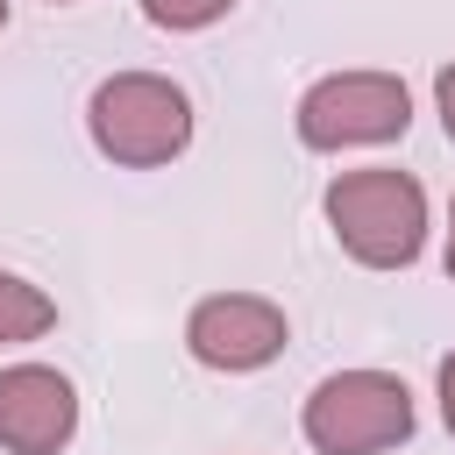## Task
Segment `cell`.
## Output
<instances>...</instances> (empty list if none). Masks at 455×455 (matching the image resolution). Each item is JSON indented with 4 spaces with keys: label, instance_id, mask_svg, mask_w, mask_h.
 <instances>
[{
    "label": "cell",
    "instance_id": "obj_13",
    "mask_svg": "<svg viewBox=\"0 0 455 455\" xmlns=\"http://www.w3.org/2000/svg\"><path fill=\"white\" fill-rule=\"evenodd\" d=\"M57 7H64V0H57Z\"/></svg>",
    "mask_w": 455,
    "mask_h": 455
},
{
    "label": "cell",
    "instance_id": "obj_6",
    "mask_svg": "<svg viewBox=\"0 0 455 455\" xmlns=\"http://www.w3.org/2000/svg\"><path fill=\"white\" fill-rule=\"evenodd\" d=\"M78 434V391L50 363L0 370V448L7 455H57Z\"/></svg>",
    "mask_w": 455,
    "mask_h": 455
},
{
    "label": "cell",
    "instance_id": "obj_12",
    "mask_svg": "<svg viewBox=\"0 0 455 455\" xmlns=\"http://www.w3.org/2000/svg\"><path fill=\"white\" fill-rule=\"evenodd\" d=\"M0 28H7V0H0Z\"/></svg>",
    "mask_w": 455,
    "mask_h": 455
},
{
    "label": "cell",
    "instance_id": "obj_9",
    "mask_svg": "<svg viewBox=\"0 0 455 455\" xmlns=\"http://www.w3.org/2000/svg\"><path fill=\"white\" fill-rule=\"evenodd\" d=\"M434 107H441V128H448V142H455V64L434 71Z\"/></svg>",
    "mask_w": 455,
    "mask_h": 455
},
{
    "label": "cell",
    "instance_id": "obj_8",
    "mask_svg": "<svg viewBox=\"0 0 455 455\" xmlns=\"http://www.w3.org/2000/svg\"><path fill=\"white\" fill-rule=\"evenodd\" d=\"M235 0H142V14L156 21V28H171V36H192V28H213L220 14H228Z\"/></svg>",
    "mask_w": 455,
    "mask_h": 455
},
{
    "label": "cell",
    "instance_id": "obj_2",
    "mask_svg": "<svg viewBox=\"0 0 455 455\" xmlns=\"http://www.w3.org/2000/svg\"><path fill=\"white\" fill-rule=\"evenodd\" d=\"M92 149L121 171H156L192 142V100L164 71H114L85 100Z\"/></svg>",
    "mask_w": 455,
    "mask_h": 455
},
{
    "label": "cell",
    "instance_id": "obj_10",
    "mask_svg": "<svg viewBox=\"0 0 455 455\" xmlns=\"http://www.w3.org/2000/svg\"><path fill=\"white\" fill-rule=\"evenodd\" d=\"M441 419L455 434V355H441Z\"/></svg>",
    "mask_w": 455,
    "mask_h": 455
},
{
    "label": "cell",
    "instance_id": "obj_5",
    "mask_svg": "<svg viewBox=\"0 0 455 455\" xmlns=\"http://www.w3.org/2000/svg\"><path fill=\"white\" fill-rule=\"evenodd\" d=\"M284 341H291V320H284V306L263 299V291H213V299H199L192 320H185V348H192L206 370H228V377H249V370L277 363Z\"/></svg>",
    "mask_w": 455,
    "mask_h": 455
},
{
    "label": "cell",
    "instance_id": "obj_4",
    "mask_svg": "<svg viewBox=\"0 0 455 455\" xmlns=\"http://www.w3.org/2000/svg\"><path fill=\"white\" fill-rule=\"evenodd\" d=\"M405 128H412V92L398 71H334L299 100L306 149H370V142H398Z\"/></svg>",
    "mask_w": 455,
    "mask_h": 455
},
{
    "label": "cell",
    "instance_id": "obj_1",
    "mask_svg": "<svg viewBox=\"0 0 455 455\" xmlns=\"http://www.w3.org/2000/svg\"><path fill=\"white\" fill-rule=\"evenodd\" d=\"M327 228L363 270H405L427 249V192L412 171L370 164L327 185Z\"/></svg>",
    "mask_w": 455,
    "mask_h": 455
},
{
    "label": "cell",
    "instance_id": "obj_7",
    "mask_svg": "<svg viewBox=\"0 0 455 455\" xmlns=\"http://www.w3.org/2000/svg\"><path fill=\"white\" fill-rule=\"evenodd\" d=\"M57 327V299L14 270H0V348H21V341H43Z\"/></svg>",
    "mask_w": 455,
    "mask_h": 455
},
{
    "label": "cell",
    "instance_id": "obj_11",
    "mask_svg": "<svg viewBox=\"0 0 455 455\" xmlns=\"http://www.w3.org/2000/svg\"><path fill=\"white\" fill-rule=\"evenodd\" d=\"M441 263H448V277H455V206H448V249H441Z\"/></svg>",
    "mask_w": 455,
    "mask_h": 455
},
{
    "label": "cell",
    "instance_id": "obj_3",
    "mask_svg": "<svg viewBox=\"0 0 455 455\" xmlns=\"http://www.w3.org/2000/svg\"><path fill=\"white\" fill-rule=\"evenodd\" d=\"M299 427L320 455H384L412 434V391L391 370H334L313 384Z\"/></svg>",
    "mask_w": 455,
    "mask_h": 455
}]
</instances>
